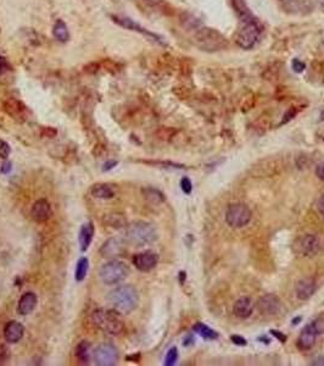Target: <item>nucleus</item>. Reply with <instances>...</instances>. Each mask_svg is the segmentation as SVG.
Returning <instances> with one entry per match:
<instances>
[{
  "instance_id": "1",
  "label": "nucleus",
  "mask_w": 324,
  "mask_h": 366,
  "mask_svg": "<svg viewBox=\"0 0 324 366\" xmlns=\"http://www.w3.org/2000/svg\"><path fill=\"white\" fill-rule=\"evenodd\" d=\"M108 303L115 311L121 315H128L135 310L139 303V294L135 287L125 284L112 289L108 296Z\"/></svg>"
},
{
  "instance_id": "2",
  "label": "nucleus",
  "mask_w": 324,
  "mask_h": 366,
  "mask_svg": "<svg viewBox=\"0 0 324 366\" xmlns=\"http://www.w3.org/2000/svg\"><path fill=\"white\" fill-rule=\"evenodd\" d=\"M157 231L154 225L145 221H135L126 226L125 238L130 244L137 247L148 246L157 239Z\"/></svg>"
},
{
  "instance_id": "3",
  "label": "nucleus",
  "mask_w": 324,
  "mask_h": 366,
  "mask_svg": "<svg viewBox=\"0 0 324 366\" xmlns=\"http://www.w3.org/2000/svg\"><path fill=\"white\" fill-rule=\"evenodd\" d=\"M121 314L113 309H98L91 315L93 322L110 336H120L125 331V323L121 319Z\"/></svg>"
},
{
  "instance_id": "4",
  "label": "nucleus",
  "mask_w": 324,
  "mask_h": 366,
  "mask_svg": "<svg viewBox=\"0 0 324 366\" xmlns=\"http://www.w3.org/2000/svg\"><path fill=\"white\" fill-rule=\"evenodd\" d=\"M195 42L201 50L209 51V53L223 50L228 46V42L224 38L223 34L214 28L200 27L195 34Z\"/></svg>"
},
{
  "instance_id": "5",
  "label": "nucleus",
  "mask_w": 324,
  "mask_h": 366,
  "mask_svg": "<svg viewBox=\"0 0 324 366\" xmlns=\"http://www.w3.org/2000/svg\"><path fill=\"white\" fill-rule=\"evenodd\" d=\"M261 26L255 17L240 21V27H239V31L236 37V43L245 50L254 48V46L261 36Z\"/></svg>"
},
{
  "instance_id": "6",
  "label": "nucleus",
  "mask_w": 324,
  "mask_h": 366,
  "mask_svg": "<svg viewBox=\"0 0 324 366\" xmlns=\"http://www.w3.org/2000/svg\"><path fill=\"white\" fill-rule=\"evenodd\" d=\"M130 274V266L120 260L108 261L105 265L101 266L100 271H99L101 282L104 284H108V286L121 283V282L127 278Z\"/></svg>"
},
{
  "instance_id": "7",
  "label": "nucleus",
  "mask_w": 324,
  "mask_h": 366,
  "mask_svg": "<svg viewBox=\"0 0 324 366\" xmlns=\"http://www.w3.org/2000/svg\"><path fill=\"white\" fill-rule=\"evenodd\" d=\"M252 219V212L245 204L237 203L231 204L226 212V221L233 229H241L250 224Z\"/></svg>"
},
{
  "instance_id": "8",
  "label": "nucleus",
  "mask_w": 324,
  "mask_h": 366,
  "mask_svg": "<svg viewBox=\"0 0 324 366\" xmlns=\"http://www.w3.org/2000/svg\"><path fill=\"white\" fill-rule=\"evenodd\" d=\"M120 359L118 350L110 343H103L93 352V360L99 366L116 365Z\"/></svg>"
},
{
  "instance_id": "9",
  "label": "nucleus",
  "mask_w": 324,
  "mask_h": 366,
  "mask_svg": "<svg viewBox=\"0 0 324 366\" xmlns=\"http://www.w3.org/2000/svg\"><path fill=\"white\" fill-rule=\"evenodd\" d=\"M111 19H112V21L115 22L116 24H118V26H121L122 28H126V29H130V31H133V32H138V33L143 34V36H147L148 38L152 39V41H155L156 43L161 44V46H165V42H163L162 37L159 36V34L154 33V32L149 31V29L144 28L143 26H140L138 22L133 21L132 19H130V17H123V16H111Z\"/></svg>"
},
{
  "instance_id": "10",
  "label": "nucleus",
  "mask_w": 324,
  "mask_h": 366,
  "mask_svg": "<svg viewBox=\"0 0 324 366\" xmlns=\"http://www.w3.org/2000/svg\"><path fill=\"white\" fill-rule=\"evenodd\" d=\"M257 309L261 314L267 316H276L283 310L281 301L276 294H264L257 300Z\"/></svg>"
},
{
  "instance_id": "11",
  "label": "nucleus",
  "mask_w": 324,
  "mask_h": 366,
  "mask_svg": "<svg viewBox=\"0 0 324 366\" xmlns=\"http://www.w3.org/2000/svg\"><path fill=\"white\" fill-rule=\"evenodd\" d=\"M320 251V241L313 234H306L295 242V252L301 256H313Z\"/></svg>"
},
{
  "instance_id": "12",
  "label": "nucleus",
  "mask_w": 324,
  "mask_h": 366,
  "mask_svg": "<svg viewBox=\"0 0 324 366\" xmlns=\"http://www.w3.org/2000/svg\"><path fill=\"white\" fill-rule=\"evenodd\" d=\"M318 335H321V331H320V328L317 327L315 321H313L312 323L306 326V327L302 330V332L300 333V336H299V338H298L299 349L303 350V352H305V350H310L311 348L315 345L316 338H317Z\"/></svg>"
},
{
  "instance_id": "13",
  "label": "nucleus",
  "mask_w": 324,
  "mask_h": 366,
  "mask_svg": "<svg viewBox=\"0 0 324 366\" xmlns=\"http://www.w3.org/2000/svg\"><path fill=\"white\" fill-rule=\"evenodd\" d=\"M157 263H159V255H157L155 252L151 251L137 254V255L133 258V264H134V266L139 271H143V273L151 271L152 269L156 268Z\"/></svg>"
},
{
  "instance_id": "14",
  "label": "nucleus",
  "mask_w": 324,
  "mask_h": 366,
  "mask_svg": "<svg viewBox=\"0 0 324 366\" xmlns=\"http://www.w3.org/2000/svg\"><path fill=\"white\" fill-rule=\"evenodd\" d=\"M2 108H4L5 113L11 116L14 120L24 121L27 118L28 110H27V106L21 100H17L15 98H9L4 101Z\"/></svg>"
},
{
  "instance_id": "15",
  "label": "nucleus",
  "mask_w": 324,
  "mask_h": 366,
  "mask_svg": "<svg viewBox=\"0 0 324 366\" xmlns=\"http://www.w3.org/2000/svg\"><path fill=\"white\" fill-rule=\"evenodd\" d=\"M123 253H125V246L122 241L118 238H108L100 248V254L103 258L115 259L123 255Z\"/></svg>"
},
{
  "instance_id": "16",
  "label": "nucleus",
  "mask_w": 324,
  "mask_h": 366,
  "mask_svg": "<svg viewBox=\"0 0 324 366\" xmlns=\"http://www.w3.org/2000/svg\"><path fill=\"white\" fill-rule=\"evenodd\" d=\"M51 215H53V210L46 199H38L32 206L31 216L36 222L48 221Z\"/></svg>"
},
{
  "instance_id": "17",
  "label": "nucleus",
  "mask_w": 324,
  "mask_h": 366,
  "mask_svg": "<svg viewBox=\"0 0 324 366\" xmlns=\"http://www.w3.org/2000/svg\"><path fill=\"white\" fill-rule=\"evenodd\" d=\"M24 335V327L22 323H20L19 321H10L6 323L4 328V337L5 341L11 344L20 342V341L23 338Z\"/></svg>"
},
{
  "instance_id": "18",
  "label": "nucleus",
  "mask_w": 324,
  "mask_h": 366,
  "mask_svg": "<svg viewBox=\"0 0 324 366\" xmlns=\"http://www.w3.org/2000/svg\"><path fill=\"white\" fill-rule=\"evenodd\" d=\"M296 297L300 300H307L313 296L316 291V282L315 279L311 277H306V278L300 279L296 284Z\"/></svg>"
},
{
  "instance_id": "19",
  "label": "nucleus",
  "mask_w": 324,
  "mask_h": 366,
  "mask_svg": "<svg viewBox=\"0 0 324 366\" xmlns=\"http://www.w3.org/2000/svg\"><path fill=\"white\" fill-rule=\"evenodd\" d=\"M37 303H38V298H37L36 294L33 292H27L20 298L19 305H17V313L23 316L28 315L36 309Z\"/></svg>"
},
{
  "instance_id": "20",
  "label": "nucleus",
  "mask_w": 324,
  "mask_h": 366,
  "mask_svg": "<svg viewBox=\"0 0 324 366\" xmlns=\"http://www.w3.org/2000/svg\"><path fill=\"white\" fill-rule=\"evenodd\" d=\"M252 310H254V303L247 297L239 298L233 306L234 315L239 319L250 318L252 314Z\"/></svg>"
},
{
  "instance_id": "21",
  "label": "nucleus",
  "mask_w": 324,
  "mask_h": 366,
  "mask_svg": "<svg viewBox=\"0 0 324 366\" xmlns=\"http://www.w3.org/2000/svg\"><path fill=\"white\" fill-rule=\"evenodd\" d=\"M94 231H95V227H94V224L91 221H88L82 225L80 236H78L82 252L88 251L89 246H90L91 241H93Z\"/></svg>"
},
{
  "instance_id": "22",
  "label": "nucleus",
  "mask_w": 324,
  "mask_h": 366,
  "mask_svg": "<svg viewBox=\"0 0 324 366\" xmlns=\"http://www.w3.org/2000/svg\"><path fill=\"white\" fill-rule=\"evenodd\" d=\"M90 193L94 198L98 199H112L116 195L115 188L108 183H96L90 188Z\"/></svg>"
},
{
  "instance_id": "23",
  "label": "nucleus",
  "mask_w": 324,
  "mask_h": 366,
  "mask_svg": "<svg viewBox=\"0 0 324 366\" xmlns=\"http://www.w3.org/2000/svg\"><path fill=\"white\" fill-rule=\"evenodd\" d=\"M76 358L82 364H88L90 359L93 358V352H91V345L88 341H81L76 347Z\"/></svg>"
},
{
  "instance_id": "24",
  "label": "nucleus",
  "mask_w": 324,
  "mask_h": 366,
  "mask_svg": "<svg viewBox=\"0 0 324 366\" xmlns=\"http://www.w3.org/2000/svg\"><path fill=\"white\" fill-rule=\"evenodd\" d=\"M103 224L106 227H111V229H122L126 227V219L122 214L118 212H110L106 214L103 219Z\"/></svg>"
},
{
  "instance_id": "25",
  "label": "nucleus",
  "mask_w": 324,
  "mask_h": 366,
  "mask_svg": "<svg viewBox=\"0 0 324 366\" xmlns=\"http://www.w3.org/2000/svg\"><path fill=\"white\" fill-rule=\"evenodd\" d=\"M53 34L55 37L56 41L61 42V43H66L70 39V33H68V28L66 26L65 22L63 20H58L53 27Z\"/></svg>"
},
{
  "instance_id": "26",
  "label": "nucleus",
  "mask_w": 324,
  "mask_h": 366,
  "mask_svg": "<svg viewBox=\"0 0 324 366\" xmlns=\"http://www.w3.org/2000/svg\"><path fill=\"white\" fill-rule=\"evenodd\" d=\"M193 330H194V332H196L197 335L201 336L204 340L214 341L218 338V333H217L216 331L212 330V328L207 327V326L204 325V323H200V322L196 323V325L193 327Z\"/></svg>"
},
{
  "instance_id": "27",
  "label": "nucleus",
  "mask_w": 324,
  "mask_h": 366,
  "mask_svg": "<svg viewBox=\"0 0 324 366\" xmlns=\"http://www.w3.org/2000/svg\"><path fill=\"white\" fill-rule=\"evenodd\" d=\"M233 5H234V9H236L237 14H238L239 19H240V21L252 19V17H254V15H252L251 11H250L249 6H247L245 0H233Z\"/></svg>"
},
{
  "instance_id": "28",
  "label": "nucleus",
  "mask_w": 324,
  "mask_h": 366,
  "mask_svg": "<svg viewBox=\"0 0 324 366\" xmlns=\"http://www.w3.org/2000/svg\"><path fill=\"white\" fill-rule=\"evenodd\" d=\"M143 194H144L145 199L148 202L152 203V204H161V203L165 202V197L160 190L155 189V188L148 187L143 189Z\"/></svg>"
},
{
  "instance_id": "29",
  "label": "nucleus",
  "mask_w": 324,
  "mask_h": 366,
  "mask_svg": "<svg viewBox=\"0 0 324 366\" xmlns=\"http://www.w3.org/2000/svg\"><path fill=\"white\" fill-rule=\"evenodd\" d=\"M89 270V260L88 258L83 256L78 260L77 266H76L75 270V279L77 282H82L84 281V278L86 277V274H88Z\"/></svg>"
},
{
  "instance_id": "30",
  "label": "nucleus",
  "mask_w": 324,
  "mask_h": 366,
  "mask_svg": "<svg viewBox=\"0 0 324 366\" xmlns=\"http://www.w3.org/2000/svg\"><path fill=\"white\" fill-rule=\"evenodd\" d=\"M177 360H178V349L175 347L171 348V349L167 352V354H166L165 365L172 366L177 363Z\"/></svg>"
},
{
  "instance_id": "31",
  "label": "nucleus",
  "mask_w": 324,
  "mask_h": 366,
  "mask_svg": "<svg viewBox=\"0 0 324 366\" xmlns=\"http://www.w3.org/2000/svg\"><path fill=\"white\" fill-rule=\"evenodd\" d=\"M10 359V349L6 345H0V365H4Z\"/></svg>"
},
{
  "instance_id": "32",
  "label": "nucleus",
  "mask_w": 324,
  "mask_h": 366,
  "mask_svg": "<svg viewBox=\"0 0 324 366\" xmlns=\"http://www.w3.org/2000/svg\"><path fill=\"white\" fill-rule=\"evenodd\" d=\"M10 153H11V148H10L9 143H6L5 140H0V158L5 160L9 157Z\"/></svg>"
},
{
  "instance_id": "33",
  "label": "nucleus",
  "mask_w": 324,
  "mask_h": 366,
  "mask_svg": "<svg viewBox=\"0 0 324 366\" xmlns=\"http://www.w3.org/2000/svg\"><path fill=\"white\" fill-rule=\"evenodd\" d=\"M180 187H182V190L185 193V194H190L193 189V184L192 181H190L188 177H183L182 181H180Z\"/></svg>"
},
{
  "instance_id": "34",
  "label": "nucleus",
  "mask_w": 324,
  "mask_h": 366,
  "mask_svg": "<svg viewBox=\"0 0 324 366\" xmlns=\"http://www.w3.org/2000/svg\"><path fill=\"white\" fill-rule=\"evenodd\" d=\"M100 64L99 63H95V61H93V63H89L88 65L84 66V71H86V73H90V75H94V73H96L99 71V69H100Z\"/></svg>"
},
{
  "instance_id": "35",
  "label": "nucleus",
  "mask_w": 324,
  "mask_h": 366,
  "mask_svg": "<svg viewBox=\"0 0 324 366\" xmlns=\"http://www.w3.org/2000/svg\"><path fill=\"white\" fill-rule=\"evenodd\" d=\"M58 135V130L54 127H43L42 128V136L48 138H54Z\"/></svg>"
},
{
  "instance_id": "36",
  "label": "nucleus",
  "mask_w": 324,
  "mask_h": 366,
  "mask_svg": "<svg viewBox=\"0 0 324 366\" xmlns=\"http://www.w3.org/2000/svg\"><path fill=\"white\" fill-rule=\"evenodd\" d=\"M305 68H306L305 63H302V61L299 60V59H294V60H293V70L295 71V72H298V73L302 72V71L305 70Z\"/></svg>"
},
{
  "instance_id": "37",
  "label": "nucleus",
  "mask_w": 324,
  "mask_h": 366,
  "mask_svg": "<svg viewBox=\"0 0 324 366\" xmlns=\"http://www.w3.org/2000/svg\"><path fill=\"white\" fill-rule=\"evenodd\" d=\"M231 340H232V342H233L234 344H237V345H246V343H247L246 340L241 337V336L234 335V336H232Z\"/></svg>"
},
{
  "instance_id": "38",
  "label": "nucleus",
  "mask_w": 324,
  "mask_h": 366,
  "mask_svg": "<svg viewBox=\"0 0 324 366\" xmlns=\"http://www.w3.org/2000/svg\"><path fill=\"white\" fill-rule=\"evenodd\" d=\"M11 162L2 161L1 164H0V172H1V174H9V172L11 171Z\"/></svg>"
},
{
  "instance_id": "39",
  "label": "nucleus",
  "mask_w": 324,
  "mask_h": 366,
  "mask_svg": "<svg viewBox=\"0 0 324 366\" xmlns=\"http://www.w3.org/2000/svg\"><path fill=\"white\" fill-rule=\"evenodd\" d=\"M9 69H10V66H9V64H7L6 59H5L4 56L0 55V73L6 72V71H9Z\"/></svg>"
},
{
  "instance_id": "40",
  "label": "nucleus",
  "mask_w": 324,
  "mask_h": 366,
  "mask_svg": "<svg viewBox=\"0 0 324 366\" xmlns=\"http://www.w3.org/2000/svg\"><path fill=\"white\" fill-rule=\"evenodd\" d=\"M117 166V161H115V160H108V161L104 164L103 166V171H110V170H112L113 167Z\"/></svg>"
},
{
  "instance_id": "41",
  "label": "nucleus",
  "mask_w": 324,
  "mask_h": 366,
  "mask_svg": "<svg viewBox=\"0 0 324 366\" xmlns=\"http://www.w3.org/2000/svg\"><path fill=\"white\" fill-rule=\"evenodd\" d=\"M271 333L274 336V337L277 338V340L281 341V343H285V341H286V336L285 335H283V333L279 332V331H276V330H272Z\"/></svg>"
},
{
  "instance_id": "42",
  "label": "nucleus",
  "mask_w": 324,
  "mask_h": 366,
  "mask_svg": "<svg viewBox=\"0 0 324 366\" xmlns=\"http://www.w3.org/2000/svg\"><path fill=\"white\" fill-rule=\"evenodd\" d=\"M316 175L318 176V179L324 181V162H321V164L318 165L317 169H316Z\"/></svg>"
},
{
  "instance_id": "43",
  "label": "nucleus",
  "mask_w": 324,
  "mask_h": 366,
  "mask_svg": "<svg viewBox=\"0 0 324 366\" xmlns=\"http://www.w3.org/2000/svg\"><path fill=\"white\" fill-rule=\"evenodd\" d=\"M317 207H318V211L321 212V215H323L324 216V194L320 198V199H318Z\"/></svg>"
},
{
  "instance_id": "44",
  "label": "nucleus",
  "mask_w": 324,
  "mask_h": 366,
  "mask_svg": "<svg viewBox=\"0 0 324 366\" xmlns=\"http://www.w3.org/2000/svg\"><path fill=\"white\" fill-rule=\"evenodd\" d=\"M312 365H316V366H324V357L317 358V359H316L315 362L312 363Z\"/></svg>"
},
{
  "instance_id": "45",
  "label": "nucleus",
  "mask_w": 324,
  "mask_h": 366,
  "mask_svg": "<svg viewBox=\"0 0 324 366\" xmlns=\"http://www.w3.org/2000/svg\"><path fill=\"white\" fill-rule=\"evenodd\" d=\"M127 360H133V362H134V363H139L140 355L138 354L137 357H135V355H130V357H127Z\"/></svg>"
},
{
  "instance_id": "46",
  "label": "nucleus",
  "mask_w": 324,
  "mask_h": 366,
  "mask_svg": "<svg viewBox=\"0 0 324 366\" xmlns=\"http://www.w3.org/2000/svg\"><path fill=\"white\" fill-rule=\"evenodd\" d=\"M301 320V318H298V319H294V320H293V325H298V321H300Z\"/></svg>"
},
{
  "instance_id": "47",
  "label": "nucleus",
  "mask_w": 324,
  "mask_h": 366,
  "mask_svg": "<svg viewBox=\"0 0 324 366\" xmlns=\"http://www.w3.org/2000/svg\"><path fill=\"white\" fill-rule=\"evenodd\" d=\"M184 278H185V274L180 273V282H182V283H183V281H184Z\"/></svg>"
},
{
  "instance_id": "48",
  "label": "nucleus",
  "mask_w": 324,
  "mask_h": 366,
  "mask_svg": "<svg viewBox=\"0 0 324 366\" xmlns=\"http://www.w3.org/2000/svg\"><path fill=\"white\" fill-rule=\"evenodd\" d=\"M322 5L324 6V0H322Z\"/></svg>"
},
{
  "instance_id": "49",
  "label": "nucleus",
  "mask_w": 324,
  "mask_h": 366,
  "mask_svg": "<svg viewBox=\"0 0 324 366\" xmlns=\"http://www.w3.org/2000/svg\"><path fill=\"white\" fill-rule=\"evenodd\" d=\"M281 1H285V0H281Z\"/></svg>"
}]
</instances>
